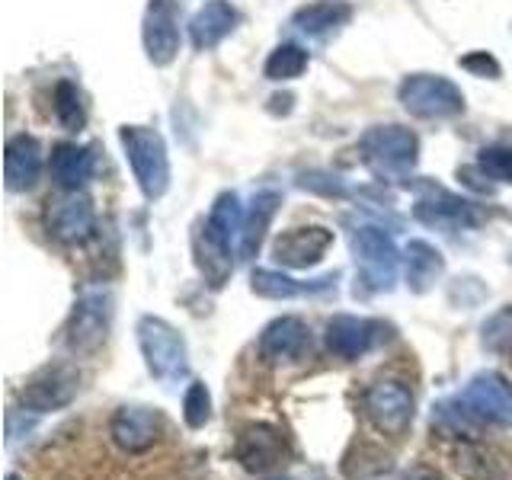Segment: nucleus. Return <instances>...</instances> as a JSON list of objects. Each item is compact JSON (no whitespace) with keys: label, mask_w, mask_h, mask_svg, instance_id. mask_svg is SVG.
<instances>
[{"label":"nucleus","mask_w":512,"mask_h":480,"mask_svg":"<svg viewBox=\"0 0 512 480\" xmlns=\"http://www.w3.org/2000/svg\"><path fill=\"white\" fill-rule=\"evenodd\" d=\"M301 186L314 189V192H327V196H343V192H346V186L340 183V176H330V173H304Z\"/></svg>","instance_id":"obj_32"},{"label":"nucleus","mask_w":512,"mask_h":480,"mask_svg":"<svg viewBox=\"0 0 512 480\" xmlns=\"http://www.w3.org/2000/svg\"><path fill=\"white\" fill-rule=\"evenodd\" d=\"M52 176L61 189H80L93 176V154L84 144H55L52 151Z\"/></svg>","instance_id":"obj_25"},{"label":"nucleus","mask_w":512,"mask_h":480,"mask_svg":"<svg viewBox=\"0 0 512 480\" xmlns=\"http://www.w3.org/2000/svg\"><path fill=\"white\" fill-rule=\"evenodd\" d=\"M349 20H352V7L346 4V0H320V4L301 7L292 16V26L298 32H304V36L320 39V36H327V32H333V29L346 26Z\"/></svg>","instance_id":"obj_23"},{"label":"nucleus","mask_w":512,"mask_h":480,"mask_svg":"<svg viewBox=\"0 0 512 480\" xmlns=\"http://www.w3.org/2000/svg\"><path fill=\"white\" fill-rule=\"evenodd\" d=\"M144 52L151 64L167 68L180 55V20H176V0H151L144 10Z\"/></svg>","instance_id":"obj_14"},{"label":"nucleus","mask_w":512,"mask_h":480,"mask_svg":"<svg viewBox=\"0 0 512 480\" xmlns=\"http://www.w3.org/2000/svg\"><path fill=\"white\" fill-rule=\"evenodd\" d=\"M109 436L122 452L141 455L164 436V416L151 407H119L109 420Z\"/></svg>","instance_id":"obj_12"},{"label":"nucleus","mask_w":512,"mask_h":480,"mask_svg":"<svg viewBox=\"0 0 512 480\" xmlns=\"http://www.w3.org/2000/svg\"><path fill=\"white\" fill-rule=\"evenodd\" d=\"M397 100L416 119H455L464 112V93L442 74H410L400 80Z\"/></svg>","instance_id":"obj_5"},{"label":"nucleus","mask_w":512,"mask_h":480,"mask_svg":"<svg viewBox=\"0 0 512 480\" xmlns=\"http://www.w3.org/2000/svg\"><path fill=\"white\" fill-rule=\"evenodd\" d=\"M138 346H141V356L148 372L164 381V384H176L189 375V349L183 333L176 330L173 324H167L164 317H154V314H144L138 320Z\"/></svg>","instance_id":"obj_3"},{"label":"nucleus","mask_w":512,"mask_h":480,"mask_svg":"<svg viewBox=\"0 0 512 480\" xmlns=\"http://www.w3.org/2000/svg\"><path fill=\"white\" fill-rule=\"evenodd\" d=\"M349 244H352V256L359 263L365 288H372V292H391L400 266V253L394 247V240L381 228H356Z\"/></svg>","instance_id":"obj_7"},{"label":"nucleus","mask_w":512,"mask_h":480,"mask_svg":"<svg viewBox=\"0 0 512 480\" xmlns=\"http://www.w3.org/2000/svg\"><path fill=\"white\" fill-rule=\"evenodd\" d=\"M234 458L240 461L244 471L266 474L288 458V442L282 436V429L269 426V423H253L237 436Z\"/></svg>","instance_id":"obj_13"},{"label":"nucleus","mask_w":512,"mask_h":480,"mask_svg":"<svg viewBox=\"0 0 512 480\" xmlns=\"http://www.w3.org/2000/svg\"><path fill=\"white\" fill-rule=\"evenodd\" d=\"M244 215L247 212L240 208L237 192H221L202 228L208 231V237L218 240L221 247L234 250V244H240V231H244Z\"/></svg>","instance_id":"obj_24"},{"label":"nucleus","mask_w":512,"mask_h":480,"mask_svg":"<svg viewBox=\"0 0 512 480\" xmlns=\"http://www.w3.org/2000/svg\"><path fill=\"white\" fill-rule=\"evenodd\" d=\"M279 192H256L247 215H244V231H240V244H237V256L240 260H253L256 253H260L263 240H266V231L272 218L279 212Z\"/></svg>","instance_id":"obj_21"},{"label":"nucleus","mask_w":512,"mask_h":480,"mask_svg":"<svg viewBox=\"0 0 512 480\" xmlns=\"http://www.w3.org/2000/svg\"><path fill=\"white\" fill-rule=\"evenodd\" d=\"M119 141L125 148V160L132 167L135 180L144 192V199H160L170 189V157L167 144L157 128L148 125H122Z\"/></svg>","instance_id":"obj_2"},{"label":"nucleus","mask_w":512,"mask_h":480,"mask_svg":"<svg viewBox=\"0 0 512 480\" xmlns=\"http://www.w3.org/2000/svg\"><path fill=\"white\" fill-rule=\"evenodd\" d=\"M333 282H336V276H324L317 282H298V279L285 276V272H276V269H256L250 276L253 295L269 298V301H288V298H298V295L324 292V288H330Z\"/></svg>","instance_id":"obj_22"},{"label":"nucleus","mask_w":512,"mask_h":480,"mask_svg":"<svg viewBox=\"0 0 512 480\" xmlns=\"http://www.w3.org/2000/svg\"><path fill=\"white\" fill-rule=\"evenodd\" d=\"M397 480H442V471L436 464H410Z\"/></svg>","instance_id":"obj_34"},{"label":"nucleus","mask_w":512,"mask_h":480,"mask_svg":"<svg viewBox=\"0 0 512 480\" xmlns=\"http://www.w3.org/2000/svg\"><path fill=\"white\" fill-rule=\"evenodd\" d=\"M80 391V372L71 362H48L32 372L16 394L23 413H58L74 404Z\"/></svg>","instance_id":"obj_6"},{"label":"nucleus","mask_w":512,"mask_h":480,"mask_svg":"<svg viewBox=\"0 0 512 480\" xmlns=\"http://www.w3.org/2000/svg\"><path fill=\"white\" fill-rule=\"evenodd\" d=\"M304 71H308V52H304L301 45H292V42L279 45L276 52L266 58V68H263V74L269 80H295Z\"/></svg>","instance_id":"obj_27"},{"label":"nucleus","mask_w":512,"mask_h":480,"mask_svg":"<svg viewBox=\"0 0 512 480\" xmlns=\"http://www.w3.org/2000/svg\"><path fill=\"white\" fill-rule=\"evenodd\" d=\"M455 397L480 426H512V384L500 372L474 375Z\"/></svg>","instance_id":"obj_9"},{"label":"nucleus","mask_w":512,"mask_h":480,"mask_svg":"<svg viewBox=\"0 0 512 480\" xmlns=\"http://www.w3.org/2000/svg\"><path fill=\"white\" fill-rule=\"evenodd\" d=\"M4 176L10 192H26L42 176V148L32 135H13L4 154Z\"/></svg>","instance_id":"obj_19"},{"label":"nucleus","mask_w":512,"mask_h":480,"mask_svg":"<svg viewBox=\"0 0 512 480\" xmlns=\"http://www.w3.org/2000/svg\"><path fill=\"white\" fill-rule=\"evenodd\" d=\"M240 23V13L231 0H205L189 20V39L199 52H212L231 36Z\"/></svg>","instance_id":"obj_18"},{"label":"nucleus","mask_w":512,"mask_h":480,"mask_svg":"<svg viewBox=\"0 0 512 480\" xmlns=\"http://www.w3.org/2000/svg\"><path fill=\"white\" fill-rule=\"evenodd\" d=\"M7 480H20V477H16V474H7Z\"/></svg>","instance_id":"obj_35"},{"label":"nucleus","mask_w":512,"mask_h":480,"mask_svg":"<svg viewBox=\"0 0 512 480\" xmlns=\"http://www.w3.org/2000/svg\"><path fill=\"white\" fill-rule=\"evenodd\" d=\"M484 346L500 356H512V304L496 311L484 324Z\"/></svg>","instance_id":"obj_30"},{"label":"nucleus","mask_w":512,"mask_h":480,"mask_svg":"<svg viewBox=\"0 0 512 480\" xmlns=\"http://www.w3.org/2000/svg\"><path fill=\"white\" fill-rule=\"evenodd\" d=\"M359 154L378 180L397 183L420 164V138L404 125H375L359 138Z\"/></svg>","instance_id":"obj_1"},{"label":"nucleus","mask_w":512,"mask_h":480,"mask_svg":"<svg viewBox=\"0 0 512 480\" xmlns=\"http://www.w3.org/2000/svg\"><path fill=\"white\" fill-rule=\"evenodd\" d=\"M362 407L368 423H372L381 436L400 439L404 432L413 426V413H416V400L413 391L400 381H375L372 388L365 391Z\"/></svg>","instance_id":"obj_8"},{"label":"nucleus","mask_w":512,"mask_h":480,"mask_svg":"<svg viewBox=\"0 0 512 480\" xmlns=\"http://www.w3.org/2000/svg\"><path fill=\"white\" fill-rule=\"evenodd\" d=\"M183 420L189 429H202L212 420V394H208L202 381H192L183 394Z\"/></svg>","instance_id":"obj_29"},{"label":"nucleus","mask_w":512,"mask_h":480,"mask_svg":"<svg viewBox=\"0 0 512 480\" xmlns=\"http://www.w3.org/2000/svg\"><path fill=\"white\" fill-rule=\"evenodd\" d=\"M404 276L407 288L416 295L429 292L445 276V256L439 247H432L429 240H410L404 250Z\"/></svg>","instance_id":"obj_20"},{"label":"nucleus","mask_w":512,"mask_h":480,"mask_svg":"<svg viewBox=\"0 0 512 480\" xmlns=\"http://www.w3.org/2000/svg\"><path fill=\"white\" fill-rule=\"evenodd\" d=\"M378 330H381L378 320L356 317V314H336L327 320L324 340H327V349L336 359L356 362L378 343Z\"/></svg>","instance_id":"obj_16"},{"label":"nucleus","mask_w":512,"mask_h":480,"mask_svg":"<svg viewBox=\"0 0 512 480\" xmlns=\"http://www.w3.org/2000/svg\"><path fill=\"white\" fill-rule=\"evenodd\" d=\"M45 228L61 244H84L87 237H93L96 231V212L93 202L84 196V192H64V196L52 199L45 208Z\"/></svg>","instance_id":"obj_11"},{"label":"nucleus","mask_w":512,"mask_h":480,"mask_svg":"<svg viewBox=\"0 0 512 480\" xmlns=\"http://www.w3.org/2000/svg\"><path fill=\"white\" fill-rule=\"evenodd\" d=\"M461 68L474 71L480 77H500V64H496V58H490L487 52H474L468 58H461Z\"/></svg>","instance_id":"obj_33"},{"label":"nucleus","mask_w":512,"mask_h":480,"mask_svg":"<svg viewBox=\"0 0 512 480\" xmlns=\"http://www.w3.org/2000/svg\"><path fill=\"white\" fill-rule=\"evenodd\" d=\"M55 116L61 128H68V132H80V128L87 125L84 96H80L77 84H71V80H61L55 87Z\"/></svg>","instance_id":"obj_28"},{"label":"nucleus","mask_w":512,"mask_h":480,"mask_svg":"<svg viewBox=\"0 0 512 480\" xmlns=\"http://www.w3.org/2000/svg\"><path fill=\"white\" fill-rule=\"evenodd\" d=\"M260 356L266 359V362H276V365H282V362H295V359H301L304 352L311 349V330H308V324H304L301 317H295V314H288V317H276L272 324H266L263 327V333H260Z\"/></svg>","instance_id":"obj_17"},{"label":"nucleus","mask_w":512,"mask_h":480,"mask_svg":"<svg viewBox=\"0 0 512 480\" xmlns=\"http://www.w3.org/2000/svg\"><path fill=\"white\" fill-rule=\"evenodd\" d=\"M477 164L490 176V180L512 183V148H509V144H490V148L480 151Z\"/></svg>","instance_id":"obj_31"},{"label":"nucleus","mask_w":512,"mask_h":480,"mask_svg":"<svg viewBox=\"0 0 512 480\" xmlns=\"http://www.w3.org/2000/svg\"><path fill=\"white\" fill-rule=\"evenodd\" d=\"M112 327V292L109 288H87L74 301L68 324H64V346L74 356H90L109 336Z\"/></svg>","instance_id":"obj_4"},{"label":"nucleus","mask_w":512,"mask_h":480,"mask_svg":"<svg viewBox=\"0 0 512 480\" xmlns=\"http://www.w3.org/2000/svg\"><path fill=\"white\" fill-rule=\"evenodd\" d=\"M196 263H199V269H202L205 282L212 285V288H221L224 282L231 279V272H234L231 250H228V247H221L218 240L208 237L205 228L196 234Z\"/></svg>","instance_id":"obj_26"},{"label":"nucleus","mask_w":512,"mask_h":480,"mask_svg":"<svg viewBox=\"0 0 512 480\" xmlns=\"http://www.w3.org/2000/svg\"><path fill=\"white\" fill-rule=\"evenodd\" d=\"M272 480H288V477H272Z\"/></svg>","instance_id":"obj_36"},{"label":"nucleus","mask_w":512,"mask_h":480,"mask_svg":"<svg viewBox=\"0 0 512 480\" xmlns=\"http://www.w3.org/2000/svg\"><path fill=\"white\" fill-rule=\"evenodd\" d=\"M333 247V231L311 224V228H292L272 240V260L285 269H311Z\"/></svg>","instance_id":"obj_15"},{"label":"nucleus","mask_w":512,"mask_h":480,"mask_svg":"<svg viewBox=\"0 0 512 480\" xmlns=\"http://www.w3.org/2000/svg\"><path fill=\"white\" fill-rule=\"evenodd\" d=\"M413 218L426 224V228H436V231H445V234H455V231H468L480 221L477 215V205L455 196V192L448 189H436L429 186L420 199L413 205Z\"/></svg>","instance_id":"obj_10"}]
</instances>
